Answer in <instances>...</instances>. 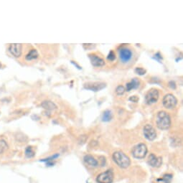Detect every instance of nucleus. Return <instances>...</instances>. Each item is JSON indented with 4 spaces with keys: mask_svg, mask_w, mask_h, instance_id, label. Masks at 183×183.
Wrapping results in <instances>:
<instances>
[{
    "mask_svg": "<svg viewBox=\"0 0 183 183\" xmlns=\"http://www.w3.org/2000/svg\"><path fill=\"white\" fill-rule=\"evenodd\" d=\"M156 126L161 130H167L171 126V118L164 111L158 112L156 116Z\"/></svg>",
    "mask_w": 183,
    "mask_h": 183,
    "instance_id": "obj_1",
    "label": "nucleus"
},
{
    "mask_svg": "<svg viewBox=\"0 0 183 183\" xmlns=\"http://www.w3.org/2000/svg\"><path fill=\"white\" fill-rule=\"evenodd\" d=\"M113 162L119 166V167L122 169H126L129 167L131 164V161H130L129 157L127 155H126L124 152H115L113 154Z\"/></svg>",
    "mask_w": 183,
    "mask_h": 183,
    "instance_id": "obj_2",
    "label": "nucleus"
},
{
    "mask_svg": "<svg viewBox=\"0 0 183 183\" xmlns=\"http://www.w3.org/2000/svg\"><path fill=\"white\" fill-rule=\"evenodd\" d=\"M147 154V147L145 144H139L135 146L132 151V156L136 159H141L146 156Z\"/></svg>",
    "mask_w": 183,
    "mask_h": 183,
    "instance_id": "obj_3",
    "label": "nucleus"
},
{
    "mask_svg": "<svg viewBox=\"0 0 183 183\" xmlns=\"http://www.w3.org/2000/svg\"><path fill=\"white\" fill-rule=\"evenodd\" d=\"M159 91L156 88H152L145 95V102L147 104L152 105L156 103L159 98Z\"/></svg>",
    "mask_w": 183,
    "mask_h": 183,
    "instance_id": "obj_4",
    "label": "nucleus"
},
{
    "mask_svg": "<svg viewBox=\"0 0 183 183\" xmlns=\"http://www.w3.org/2000/svg\"><path fill=\"white\" fill-rule=\"evenodd\" d=\"M119 55L120 60L123 63H127L132 58V51L128 48L123 47L119 50Z\"/></svg>",
    "mask_w": 183,
    "mask_h": 183,
    "instance_id": "obj_5",
    "label": "nucleus"
},
{
    "mask_svg": "<svg viewBox=\"0 0 183 183\" xmlns=\"http://www.w3.org/2000/svg\"><path fill=\"white\" fill-rule=\"evenodd\" d=\"M113 180V173L110 170L101 173L96 177V182L98 183H112Z\"/></svg>",
    "mask_w": 183,
    "mask_h": 183,
    "instance_id": "obj_6",
    "label": "nucleus"
},
{
    "mask_svg": "<svg viewBox=\"0 0 183 183\" xmlns=\"http://www.w3.org/2000/svg\"><path fill=\"white\" fill-rule=\"evenodd\" d=\"M163 106L167 109H172L175 107L177 103V99L174 95L171 93H168L165 95L163 98Z\"/></svg>",
    "mask_w": 183,
    "mask_h": 183,
    "instance_id": "obj_7",
    "label": "nucleus"
},
{
    "mask_svg": "<svg viewBox=\"0 0 183 183\" xmlns=\"http://www.w3.org/2000/svg\"><path fill=\"white\" fill-rule=\"evenodd\" d=\"M144 136L149 141H153L156 137V132L155 129L151 124H147L143 129Z\"/></svg>",
    "mask_w": 183,
    "mask_h": 183,
    "instance_id": "obj_8",
    "label": "nucleus"
},
{
    "mask_svg": "<svg viewBox=\"0 0 183 183\" xmlns=\"http://www.w3.org/2000/svg\"><path fill=\"white\" fill-rule=\"evenodd\" d=\"M22 50H23V45L20 43L11 44L9 47V51L10 53L16 58L21 56Z\"/></svg>",
    "mask_w": 183,
    "mask_h": 183,
    "instance_id": "obj_9",
    "label": "nucleus"
},
{
    "mask_svg": "<svg viewBox=\"0 0 183 183\" xmlns=\"http://www.w3.org/2000/svg\"><path fill=\"white\" fill-rule=\"evenodd\" d=\"M88 57L90 58L91 64L94 67H101V66H103L105 65L104 60L98 57V55H95V54H90Z\"/></svg>",
    "mask_w": 183,
    "mask_h": 183,
    "instance_id": "obj_10",
    "label": "nucleus"
},
{
    "mask_svg": "<svg viewBox=\"0 0 183 183\" xmlns=\"http://www.w3.org/2000/svg\"><path fill=\"white\" fill-rule=\"evenodd\" d=\"M148 163L152 167H159L162 165V159L161 157H157L154 154H151L149 156Z\"/></svg>",
    "mask_w": 183,
    "mask_h": 183,
    "instance_id": "obj_11",
    "label": "nucleus"
},
{
    "mask_svg": "<svg viewBox=\"0 0 183 183\" xmlns=\"http://www.w3.org/2000/svg\"><path fill=\"white\" fill-rule=\"evenodd\" d=\"M105 87H106V84L103 83H93V84H88L85 85V88L93 91H100Z\"/></svg>",
    "mask_w": 183,
    "mask_h": 183,
    "instance_id": "obj_12",
    "label": "nucleus"
},
{
    "mask_svg": "<svg viewBox=\"0 0 183 183\" xmlns=\"http://www.w3.org/2000/svg\"><path fill=\"white\" fill-rule=\"evenodd\" d=\"M84 162H85L88 166H90V167H96L98 165V161H97L93 156H91V155H89V154L86 155V156H84Z\"/></svg>",
    "mask_w": 183,
    "mask_h": 183,
    "instance_id": "obj_13",
    "label": "nucleus"
},
{
    "mask_svg": "<svg viewBox=\"0 0 183 183\" xmlns=\"http://www.w3.org/2000/svg\"><path fill=\"white\" fill-rule=\"evenodd\" d=\"M139 84L140 82L139 80V79L133 78L129 83H127V86H126V87H127V91H130L132 89H136V88H137L139 86Z\"/></svg>",
    "mask_w": 183,
    "mask_h": 183,
    "instance_id": "obj_14",
    "label": "nucleus"
},
{
    "mask_svg": "<svg viewBox=\"0 0 183 183\" xmlns=\"http://www.w3.org/2000/svg\"><path fill=\"white\" fill-rule=\"evenodd\" d=\"M41 106L47 111H53L57 109V106L50 101H45L41 103Z\"/></svg>",
    "mask_w": 183,
    "mask_h": 183,
    "instance_id": "obj_15",
    "label": "nucleus"
},
{
    "mask_svg": "<svg viewBox=\"0 0 183 183\" xmlns=\"http://www.w3.org/2000/svg\"><path fill=\"white\" fill-rule=\"evenodd\" d=\"M38 57V52L36 50H31L29 52V53L26 55L25 59L27 60H34L36 58H37Z\"/></svg>",
    "mask_w": 183,
    "mask_h": 183,
    "instance_id": "obj_16",
    "label": "nucleus"
},
{
    "mask_svg": "<svg viewBox=\"0 0 183 183\" xmlns=\"http://www.w3.org/2000/svg\"><path fill=\"white\" fill-rule=\"evenodd\" d=\"M112 113L110 110H106L102 116V121L104 122H109L112 119Z\"/></svg>",
    "mask_w": 183,
    "mask_h": 183,
    "instance_id": "obj_17",
    "label": "nucleus"
},
{
    "mask_svg": "<svg viewBox=\"0 0 183 183\" xmlns=\"http://www.w3.org/2000/svg\"><path fill=\"white\" fill-rule=\"evenodd\" d=\"M8 145L5 139H0V154L5 152L7 149Z\"/></svg>",
    "mask_w": 183,
    "mask_h": 183,
    "instance_id": "obj_18",
    "label": "nucleus"
},
{
    "mask_svg": "<svg viewBox=\"0 0 183 183\" xmlns=\"http://www.w3.org/2000/svg\"><path fill=\"white\" fill-rule=\"evenodd\" d=\"M25 154V156L27 158H32L34 156V154H35L32 147H27L26 148Z\"/></svg>",
    "mask_w": 183,
    "mask_h": 183,
    "instance_id": "obj_19",
    "label": "nucleus"
},
{
    "mask_svg": "<svg viewBox=\"0 0 183 183\" xmlns=\"http://www.w3.org/2000/svg\"><path fill=\"white\" fill-rule=\"evenodd\" d=\"M126 89L124 86H119L116 89V93L118 95H121L124 93Z\"/></svg>",
    "mask_w": 183,
    "mask_h": 183,
    "instance_id": "obj_20",
    "label": "nucleus"
},
{
    "mask_svg": "<svg viewBox=\"0 0 183 183\" xmlns=\"http://www.w3.org/2000/svg\"><path fill=\"white\" fill-rule=\"evenodd\" d=\"M135 73L137 74H138L139 76H144V75L146 74L147 71L145 69L142 68H136L135 69Z\"/></svg>",
    "mask_w": 183,
    "mask_h": 183,
    "instance_id": "obj_21",
    "label": "nucleus"
},
{
    "mask_svg": "<svg viewBox=\"0 0 183 183\" xmlns=\"http://www.w3.org/2000/svg\"><path fill=\"white\" fill-rule=\"evenodd\" d=\"M172 178V174H164L163 178L161 179V180L164 182L165 183H169L171 181Z\"/></svg>",
    "mask_w": 183,
    "mask_h": 183,
    "instance_id": "obj_22",
    "label": "nucleus"
},
{
    "mask_svg": "<svg viewBox=\"0 0 183 183\" xmlns=\"http://www.w3.org/2000/svg\"><path fill=\"white\" fill-rule=\"evenodd\" d=\"M58 156H59V154H55V155H53V156H50V157H48V158H47V159H42V160H40V162H52V160H54L55 159H56V158L58 157Z\"/></svg>",
    "mask_w": 183,
    "mask_h": 183,
    "instance_id": "obj_23",
    "label": "nucleus"
},
{
    "mask_svg": "<svg viewBox=\"0 0 183 183\" xmlns=\"http://www.w3.org/2000/svg\"><path fill=\"white\" fill-rule=\"evenodd\" d=\"M107 59L110 61H113L115 59H116V55H115L113 51L112 50L110 51V52H109V55H108L107 57Z\"/></svg>",
    "mask_w": 183,
    "mask_h": 183,
    "instance_id": "obj_24",
    "label": "nucleus"
},
{
    "mask_svg": "<svg viewBox=\"0 0 183 183\" xmlns=\"http://www.w3.org/2000/svg\"><path fill=\"white\" fill-rule=\"evenodd\" d=\"M154 59L156 60L159 61V63H160L161 60H162V55H160V53H159V52H157V53H156L154 55Z\"/></svg>",
    "mask_w": 183,
    "mask_h": 183,
    "instance_id": "obj_25",
    "label": "nucleus"
},
{
    "mask_svg": "<svg viewBox=\"0 0 183 183\" xmlns=\"http://www.w3.org/2000/svg\"><path fill=\"white\" fill-rule=\"evenodd\" d=\"M130 101H133V102H137L139 101V98L137 96V95H134V96H131L129 98Z\"/></svg>",
    "mask_w": 183,
    "mask_h": 183,
    "instance_id": "obj_26",
    "label": "nucleus"
},
{
    "mask_svg": "<svg viewBox=\"0 0 183 183\" xmlns=\"http://www.w3.org/2000/svg\"><path fill=\"white\" fill-rule=\"evenodd\" d=\"M169 85H170V86L171 87L172 89H175L176 88V84L174 81H170V82L169 83Z\"/></svg>",
    "mask_w": 183,
    "mask_h": 183,
    "instance_id": "obj_27",
    "label": "nucleus"
},
{
    "mask_svg": "<svg viewBox=\"0 0 183 183\" xmlns=\"http://www.w3.org/2000/svg\"><path fill=\"white\" fill-rule=\"evenodd\" d=\"M71 63H73V65H74V66H76V67H77V68H78V69H80H80H81V68H80V66H78V64H77V63H74V61H71Z\"/></svg>",
    "mask_w": 183,
    "mask_h": 183,
    "instance_id": "obj_28",
    "label": "nucleus"
},
{
    "mask_svg": "<svg viewBox=\"0 0 183 183\" xmlns=\"http://www.w3.org/2000/svg\"><path fill=\"white\" fill-rule=\"evenodd\" d=\"M2 68V64H1V63H0V68Z\"/></svg>",
    "mask_w": 183,
    "mask_h": 183,
    "instance_id": "obj_29",
    "label": "nucleus"
}]
</instances>
